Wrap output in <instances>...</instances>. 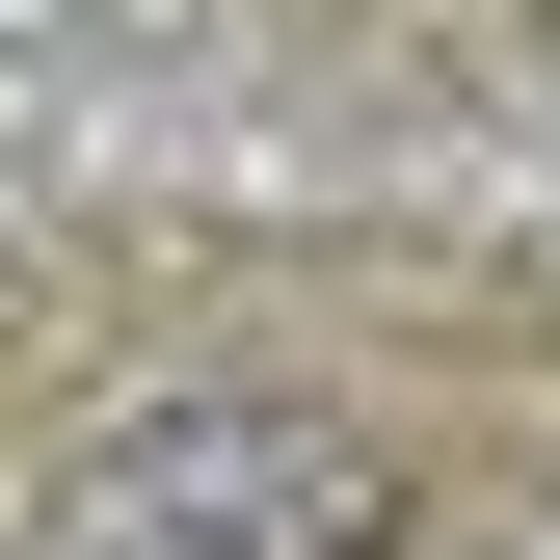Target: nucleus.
<instances>
[{
    "mask_svg": "<svg viewBox=\"0 0 560 560\" xmlns=\"http://www.w3.org/2000/svg\"><path fill=\"white\" fill-rule=\"evenodd\" d=\"M54 560H400V454L347 400H161L54 480Z\"/></svg>",
    "mask_w": 560,
    "mask_h": 560,
    "instance_id": "1",
    "label": "nucleus"
}]
</instances>
